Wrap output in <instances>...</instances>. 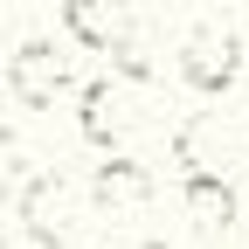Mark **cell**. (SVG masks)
Here are the masks:
<instances>
[{
	"instance_id": "6da1fadb",
	"label": "cell",
	"mask_w": 249,
	"mask_h": 249,
	"mask_svg": "<svg viewBox=\"0 0 249 249\" xmlns=\"http://www.w3.org/2000/svg\"><path fill=\"white\" fill-rule=\"evenodd\" d=\"M139 83L145 76H124V70L83 83V139L90 145H124L132 139V124H139Z\"/></svg>"
},
{
	"instance_id": "52a82bcc",
	"label": "cell",
	"mask_w": 249,
	"mask_h": 249,
	"mask_svg": "<svg viewBox=\"0 0 249 249\" xmlns=\"http://www.w3.org/2000/svg\"><path fill=\"white\" fill-rule=\"evenodd\" d=\"M180 201H187V222H194L201 235H229L235 229V187L222 173H187Z\"/></svg>"
},
{
	"instance_id": "7a4b0ae2",
	"label": "cell",
	"mask_w": 249,
	"mask_h": 249,
	"mask_svg": "<svg viewBox=\"0 0 249 249\" xmlns=\"http://www.w3.org/2000/svg\"><path fill=\"white\" fill-rule=\"evenodd\" d=\"M173 160L187 166V173H222L229 180V166L242 160V124L229 118V111H194L173 132Z\"/></svg>"
},
{
	"instance_id": "277c9868",
	"label": "cell",
	"mask_w": 249,
	"mask_h": 249,
	"mask_svg": "<svg viewBox=\"0 0 249 249\" xmlns=\"http://www.w3.org/2000/svg\"><path fill=\"white\" fill-rule=\"evenodd\" d=\"M235 70H242V42L229 35V28H194L187 35V49H180V76L201 90V97H222V90L235 83Z\"/></svg>"
},
{
	"instance_id": "3957f363",
	"label": "cell",
	"mask_w": 249,
	"mask_h": 249,
	"mask_svg": "<svg viewBox=\"0 0 249 249\" xmlns=\"http://www.w3.org/2000/svg\"><path fill=\"white\" fill-rule=\"evenodd\" d=\"M62 28H70V42L97 49V55H124L139 49V28H132V7L124 0H62Z\"/></svg>"
},
{
	"instance_id": "8992f818",
	"label": "cell",
	"mask_w": 249,
	"mask_h": 249,
	"mask_svg": "<svg viewBox=\"0 0 249 249\" xmlns=\"http://www.w3.org/2000/svg\"><path fill=\"white\" fill-rule=\"evenodd\" d=\"M7 90H14L28 111H49L62 90H70V62H62L49 42H28V49L7 62Z\"/></svg>"
},
{
	"instance_id": "5b68a950",
	"label": "cell",
	"mask_w": 249,
	"mask_h": 249,
	"mask_svg": "<svg viewBox=\"0 0 249 249\" xmlns=\"http://www.w3.org/2000/svg\"><path fill=\"white\" fill-rule=\"evenodd\" d=\"M83 187H70V180H55V173H42L35 187H28V235L35 242H70V229H76V214H83Z\"/></svg>"
},
{
	"instance_id": "ba28073f",
	"label": "cell",
	"mask_w": 249,
	"mask_h": 249,
	"mask_svg": "<svg viewBox=\"0 0 249 249\" xmlns=\"http://www.w3.org/2000/svg\"><path fill=\"white\" fill-rule=\"evenodd\" d=\"M90 201H104L111 214H118V208H145V201H152V180H145V166H132V160H111L97 180H90Z\"/></svg>"
}]
</instances>
